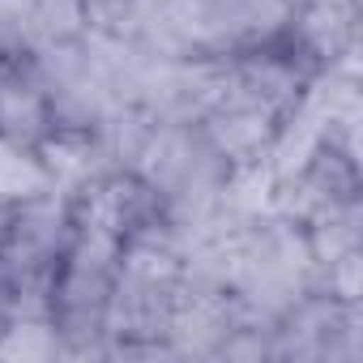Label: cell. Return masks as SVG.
<instances>
[{
    "label": "cell",
    "instance_id": "cell-6",
    "mask_svg": "<svg viewBox=\"0 0 363 363\" xmlns=\"http://www.w3.org/2000/svg\"><path fill=\"white\" fill-rule=\"evenodd\" d=\"M30 9L35 0H0V48L9 56L26 52L30 43Z\"/></svg>",
    "mask_w": 363,
    "mask_h": 363
},
{
    "label": "cell",
    "instance_id": "cell-2",
    "mask_svg": "<svg viewBox=\"0 0 363 363\" xmlns=\"http://www.w3.org/2000/svg\"><path fill=\"white\" fill-rule=\"evenodd\" d=\"M48 128H52V103L43 86L30 77V69L18 56H9L5 73H0V137L35 145Z\"/></svg>",
    "mask_w": 363,
    "mask_h": 363
},
{
    "label": "cell",
    "instance_id": "cell-4",
    "mask_svg": "<svg viewBox=\"0 0 363 363\" xmlns=\"http://www.w3.org/2000/svg\"><path fill=\"white\" fill-rule=\"evenodd\" d=\"M65 354V333L52 316H0V359L48 363Z\"/></svg>",
    "mask_w": 363,
    "mask_h": 363
},
{
    "label": "cell",
    "instance_id": "cell-5",
    "mask_svg": "<svg viewBox=\"0 0 363 363\" xmlns=\"http://www.w3.org/2000/svg\"><path fill=\"white\" fill-rule=\"evenodd\" d=\"M82 35H86V0H35L26 52L48 43H73Z\"/></svg>",
    "mask_w": 363,
    "mask_h": 363
},
{
    "label": "cell",
    "instance_id": "cell-7",
    "mask_svg": "<svg viewBox=\"0 0 363 363\" xmlns=\"http://www.w3.org/2000/svg\"><path fill=\"white\" fill-rule=\"evenodd\" d=\"M5 65H9V52H5V48H0V73H5Z\"/></svg>",
    "mask_w": 363,
    "mask_h": 363
},
{
    "label": "cell",
    "instance_id": "cell-3",
    "mask_svg": "<svg viewBox=\"0 0 363 363\" xmlns=\"http://www.w3.org/2000/svg\"><path fill=\"white\" fill-rule=\"evenodd\" d=\"M52 175L39 162L35 145H22L13 137H0V210H18L39 197H52Z\"/></svg>",
    "mask_w": 363,
    "mask_h": 363
},
{
    "label": "cell",
    "instance_id": "cell-1",
    "mask_svg": "<svg viewBox=\"0 0 363 363\" xmlns=\"http://www.w3.org/2000/svg\"><path fill=\"white\" fill-rule=\"evenodd\" d=\"M35 154H39V162L48 167L52 189H56L60 197H73L82 184H90L99 171H107V158H103V150H99L94 128H82V124H52V128L35 141Z\"/></svg>",
    "mask_w": 363,
    "mask_h": 363
}]
</instances>
